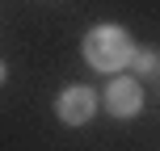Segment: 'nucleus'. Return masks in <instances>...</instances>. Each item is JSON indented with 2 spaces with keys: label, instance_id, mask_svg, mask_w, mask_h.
<instances>
[{
  "label": "nucleus",
  "instance_id": "nucleus-1",
  "mask_svg": "<svg viewBox=\"0 0 160 151\" xmlns=\"http://www.w3.org/2000/svg\"><path fill=\"white\" fill-rule=\"evenodd\" d=\"M131 34L122 25H97L84 34V59L93 72H118L131 63Z\"/></svg>",
  "mask_w": 160,
  "mask_h": 151
},
{
  "label": "nucleus",
  "instance_id": "nucleus-2",
  "mask_svg": "<svg viewBox=\"0 0 160 151\" xmlns=\"http://www.w3.org/2000/svg\"><path fill=\"white\" fill-rule=\"evenodd\" d=\"M105 109H110L114 118H135V113L143 109V88H139V80L114 76L110 88H105Z\"/></svg>",
  "mask_w": 160,
  "mask_h": 151
},
{
  "label": "nucleus",
  "instance_id": "nucleus-4",
  "mask_svg": "<svg viewBox=\"0 0 160 151\" xmlns=\"http://www.w3.org/2000/svg\"><path fill=\"white\" fill-rule=\"evenodd\" d=\"M156 63H160L156 50H131V63H127V67H135L139 76H152V72H156Z\"/></svg>",
  "mask_w": 160,
  "mask_h": 151
},
{
  "label": "nucleus",
  "instance_id": "nucleus-3",
  "mask_svg": "<svg viewBox=\"0 0 160 151\" xmlns=\"http://www.w3.org/2000/svg\"><path fill=\"white\" fill-rule=\"evenodd\" d=\"M93 109H97V92H93V88H84V84L63 88V97H59V118H63L68 126L88 122V118H93Z\"/></svg>",
  "mask_w": 160,
  "mask_h": 151
},
{
  "label": "nucleus",
  "instance_id": "nucleus-5",
  "mask_svg": "<svg viewBox=\"0 0 160 151\" xmlns=\"http://www.w3.org/2000/svg\"><path fill=\"white\" fill-rule=\"evenodd\" d=\"M0 84H4V63H0Z\"/></svg>",
  "mask_w": 160,
  "mask_h": 151
}]
</instances>
